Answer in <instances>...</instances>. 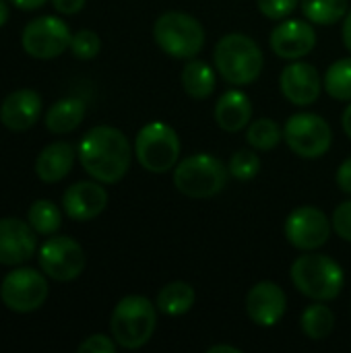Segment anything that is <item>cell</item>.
Returning a JSON list of instances; mask_svg holds the SVG:
<instances>
[{"label":"cell","mask_w":351,"mask_h":353,"mask_svg":"<svg viewBox=\"0 0 351 353\" xmlns=\"http://www.w3.org/2000/svg\"><path fill=\"white\" fill-rule=\"evenodd\" d=\"M74 165V147L70 143L58 141L48 145L35 161V174L41 182L54 184L70 174Z\"/></svg>","instance_id":"obj_20"},{"label":"cell","mask_w":351,"mask_h":353,"mask_svg":"<svg viewBox=\"0 0 351 353\" xmlns=\"http://www.w3.org/2000/svg\"><path fill=\"white\" fill-rule=\"evenodd\" d=\"M252 101L246 93L238 89L225 91L215 103V122L225 132H238L250 124Z\"/></svg>","instance_id":"obj_19"},{"label":"cell","mask_w":351,"mask_h":353,"mask_svg":"<svg viewBox=\"0 0 351 353\" xmlns=\"http://www.w3.org/2000/svg\"><path fill=\"white\" fill-rule=\"evenodd\" d=\"M331 230L333 223L329 221V217L321 209L308 205L294 209L283 225V234L288 242L304 252H312L325 246L331 236Z\"/></svg>","instance_id":"obj_12"},{"label":"cell","mask_w":351,"mask_h":353,"mask_svg":"<svg viewBox=\"0 0 351 353\" xmlns=\"http://www.w3.org/2000/svg\"><path fill=\"white\" fill-rule=\"evenodd\" d=\"M39 267L54 281H72L85 269L83 246L68 236H52L39 248Z\"/></svg>","instance_id":"obj_11"},{"label":"cell","mask_w":351,"mask_h":353,"mask_svg":"<svg viewBox=\"0 0 351 353\" xmlns=\"http://www.w3.org/2000/svg\"><path fill=\"white\" fill-rule=\"evenodd\" d=\"M302 12L310 23L333 25L348 14V0H300Z\"/></svg>","instance_id":"obj_26"},{"label":"cell","mask_w":351,"mask_h":353,"mask_svg":"<svg viewBox=\"0 0 351 353\" xmlns=\"http://www.w3.org/2000/svg\"><path fill=\"white\" fill-rule=\"evenodd\" d=\"M228 176L230 170L223 165V161L209 153H197L176 163L174 186L184 196L211 199L225 188Z\"/></svg>","instance_id":"obj_5"},{"label":"cell","mask_w":351,"mask_h":353,"mask_svg":"<svg viewBox=\"0 0 351 353\" xmlns=\"http://www.w3.org/2000/svg\"><path fill=\"white\" fill-rule=\"evenodd\" d=\"M52 4L62 14H77L85 6V0H52Z\"/></svg>","instance_id":"obj_35"},{"label":"cell","mask_w":351,"mask_h":353,"mask_svg":"<svg viewBox=\"0 0 351 353\" xmlns=\"http://www.w3.org/2000/svg\"><path fill=\"white\" fill-rule=\"evenodd\" d=\"M325 89L333 99L351 101V58H341L327 68Z\"/></svg>","instance_id":"obj_28"},{"label":"cell","mask_w":351,"mask_h":353,"mask_svg":"<svg viewBox=\"0 0 351 353\" xmlns=\"http://www.w3.org/2000/svg\"><path fill=\"white\" fill-rule=\"evenodd\" d=\"M182 87L194 99H205L215 91V70L205 60H194L182 68Z\"/></svg>","instance_id":"obj_23"},{"label":"cell","mask_w":351,"mask_h":353,"mask_svg":"<svg viewBox=\"0 0 351 353\" xmlns=\"http://www.w3.org/2000/svg\"><path fill=\"white\" fill-rule=\"evenodd\" d=\"M283 139L296 155L304 159H319L331 149L333 130L323 116L312 112H300L285 122Z\"/></svg>","instance_id":"obj_8"},{"label":"cell","mask_w":351,"mask_h":353,"mask_svg":"<svg viewBox=\"0 0 351 353\" xmlns=\"http://www.w3.org/2000/svg\"><path fill=\"white\" fill-rule=\"evenodd\" d=\"M341 124H343V130H345V134L351 139V103L345 108V112H343V118H341Z\"/></svg>","instance_id":"obj_38"},{"label":"cell","mask_w":351,"mask_h":353,"mask_svg":"<svg viewBox=\"0 0 351 353\" xmlns=\"http://www.w3.org/2000/svg\"><path fill=\"white\" fill-rule=\"evenodd\" d=\"M230 174L242 182L246 180H252L259 172H261V157L254 153V151H248V149H240L232 155L230 159V165H228Z\"/></svg>","instance_id":"obj_29"},{"label":"cell","mask_w":351,"mask_h":353,"mask_svg":"<svg viewBox=\"0 0 351 353\" xmlns=\"http://www.w3.org/2000/svg\"><path fill=\"white\" fill-rule=\"evenodd\" d=\"M281 139H283V130L271 118H261L252 122L246 130V141L257 151H271L281 143Z\"/></svg>","instance_id":"obj_27"},{"label":"cell","mask_w":351,"mask_h":353,"mask_svg":"<svg viewBox=\"0 0 351 353\" xmlns=\"http://www.w3.org/2000/svg\"><path fill=\"white\" fill-rule=\"evenodd\" d=\"M207 353H240V350L234 345H213L207 350Z\"/></svg>","instance_id":"obj_39"},{"label":"cell","mask_w":351,"mask_h":353,"mask_svg":"<svg viewBox=\"0 0 351 353\" xmlns=\"http://www.w3.org/2000/svg\"><path fill=\"white\" fill-rule=\"evenodd\" d=\"M259 2V10L269 17V19H285L288 14H292L298 6L300 0H257Z\"/></svg>","instance_id":"obj_31"},{"label":"cell","mask_w":351,"mask_h":353,"mask_svg":"<svg viewBox=\"0 0 351 353\" xmlns=\"http://www.w3.org/2000/svg\"><path fill=\"white\" fill-rule=\"evenodd\" d=\"M83 170L101 184L120 182L132 161V147L126 134L114 126H93L79 143Z\"/></svg>","instance_id":"obj_1"},{"label":"cell","mask_w":351,"mask_h":353,"mask_svg":"<svg viewBox=\"0 0 351 353\" xmlns=\"http://www.w3.org/2000/svg\"><path fill=\"white\" fill-rule=\"evenodd\" d=\"M27 223L35 230V234L54 236L60 230V225H62V215H60V209L52 201L39 199V201H35L29 207Z\"/></svg>","instance_id":"obj_25"},{"label":"cell","mask_w":351,"mask_h":353,"mask_svg":"<svg viewBox=\"0 0 351 353\" xmlns=\"http://www.w3.org/2000/svg\"><path fill=\"white\" fill-rule=\"evenodd\" d=\"M341 35H343V46L348 48L351 52V10L345 14V21H343V31H341Z\"/></svg>","instance_id":"obj_37"},{"label":"cell","mask_w":351,"mask_h":353,"mask_svg":"<svg viewBox=\"0 0 351 353\" xmlns=\"http://www.w3.org/2000/svg\"><path fill=\"white\" fill-rule=\"evenodd\" d=\"M317 46V31L312 23L290 19L271 31V50L283 60H300Z\"/></svg>","instance_id":"obj_13"},{"label":"cell","mask_w":351,"mask_h":353,"mask_svg":"<svg viewBox=\"0 0 351 353\" xmlns=\"http://www.w3.org/2000/svg\"><path fill=\"white\" fill-rule=\"evenodd\" d=\"M99 50H101V39L91 29H81L70 39V52L79 60H91L99 54Z\"/></svg>","instance_id":"obj_30"},{"label":"cell","mask_w":351,"mask_h":353,"mask_svg":"<svg viewBox=\"0 0 351 353\" xmlns=\"http://www.w3.org/2000/svg\"><path fill=\"white\" fill-rule=\"evenodd\" d=\"M290 277L294 288L314 302L335 300L345 285V273L341 265L327 254L298 256L292 265Z\"/></svg>","instance_id":"obj_2"},{"label":"cell","mask_w":351,"mask_h":353,"mask_svg":"<svg viewBox=\"0 0 351 353\" xmlns=\"http://www.w3.org/2000/svg\"><path fill=\"white\" fill-rule=\"evenodd\" d=\"M300 327L308 339H327L335 329V314L327 304H310L300 319Z\"/></svg>","instance_id":"obj_24"},{"label":"cell","mask_w":351,"mask_h":353,"mask_svg":"<svg viewBox=\"0 0 351 353\" xmlns=\"http://www.w3.org/2000/svg\"><path fill=\"white\" fill-rule=\"evenodd\" d=\"M194 298H197V294L190 283L172 281L161 288L155 304H157V310L166 316H182L192 308Z\"/></svg>","instance_id":"obj_22"},{"label":"cell","mask_w":351,"mask_h":353,"mask_svg":"<svg viewBox=\"0 0 351 353\" xmlns=\"http://www.w3.org/2000/svg\"><path fill=\"white\" fill-rule=\"evenodd\" d=\"M217 72L232 85H250L263 72V50L259 43L244 33L223 35L213 54Z\"/></svg>","instance_id":"obj_3"},{"label":"cell","mask_w":351,"mask_h":353,"mask_svg":"<svg viewBox=\"0 0 351 353\" xmlns=\"http://www.w3.org/2000/svg\"><path fill=\"white\" fill-rule=\"evenodd\" d=\"M41 116V95L33 89H17L8 93L0 105V122L14 132L31 128Z\"/></svg>","instance_id":"obj_18"},{"label":"cell","mask_w":351,"mask_h":353,"mask_svg":"<svg viewBox=\"0 0 351 353\" xmlns=\"http://www.w3.org/2000/svg\"><path fill=\"white\" fill-rule=\"evenodd\" d=\"M85 118V101L79 97H66L50 105L46 112V128L54 134L72 132Z\"/></svg>","instance_id":"obj_21"},{"label":"cell","mask_w":351,"mask_h":353,"mask_svg":"<svg viewBox=\"0 0 351 353\" xmlns=\"http://www.w3.org/2000/svg\"><path fill=\"white\" fill-rule=\"evenodd\" d=\"M106 205L108 192L97 182H77L62 196V209L72 221H91L103 213Z\"/></svg>","instance_id":"obj_17"},{"label":"cell","mask_w":351,"mask_h":353,"mask_svg":"<svg viewBox=\"0 0 351 353\" xmlns=\"http://www.w3.org/2000/svg\"><path fill=\"white\" fill-rule=\"evenodd\" d=\"M285 292L273 281H261L246 296V312L259 327H275L285 314Z\"/></svg>","instance_id":"obj_15"},{"label":"cell","mask_w":351,"mask_h":353,"mask_svg":"<svg viewBox=\"0 0 351 353\" xmlns=\"http://www.w3.org/2000/svg\"><path fill=\"white\" fill-rule=\"evenodd\" d=\"M72 33L68 25L52 14L33 19L25 25L21 33V46L23 50L37 60H52L60 56L64 50L70 48Z\"/></svg>","instance_id":"obj_9"},{"label":"cell","mask_w":351,"mask_h":353,"mask_svg":"<svg viewBox=\"0 0 351 353\" xmlns=\"http://www.w3.org/2000/svg\"><path fill=\"white\" fill-rule=\"evenodd\" d=\"M157 327V312L145 296L122 298L110 319L114 341L124 350H141L147 345Z\"/></svg>","instance_id":"obj_4"},{"label":"cell","mask_w":351,"mask_h":353,"mask_svg":"<svg viewBox=\"0 0 351 353\" xmlns=\"http://www.w3.org/2000/svg\"><path fill=\"white\" fill-rule=\"evenodd\" d=\"M48 298V281L35 269H14L10 271L0 285L2 304L19 314L33 312L43 306Z\"/></svg>","instance_id":"obj_10"},{"label":"cell","mask_w":351,"mask_h":353,"mask_svg":"<svg viewBox=\"0 0 351 353\" xmlns=\"http://www.w3.org/2000/svg\"><path fill=\"white\" fill-rule=\"evenodd\" d=\"M157 46L172 58L190 60L205 46V29L192 14L170 10L163 12L153 25Z\"/></svg>","instance_id":"obj_6"},{"label":"cell","mask_w":351,"mask_h":353,"mask_svg":"<svg viewBox=\"0 0 351 353\" xmlns=\"http://www.w3.org/2000/svg\"><path fill=\"white\" fill-rule=\"evenodd\" d=\"M337 186L345 192V194H351V157L345 159L339 170H337Z\"/></svg>","instance_id":"obj_34"},{"label":"cell","mask_w":351,"mask_h":353,"mask_svg":"<svg viewBox=\"0 0 351 353\" xmlns=\"http://www.w3.org/2000/svg\"><path fill=\"white\" fill-rule=\"evenodd\" d=\"M37 250L35 230L21 219H0V265L27 263Z\"/></svg>","instance_id":"obj_14"},{"label":"cell","mask_w":351,"mask_h":353,"mask_svg":"<svg viewBox=\"0 0 351 353\" xmlns=\"http://www.w3.org/2000/svg\"><path fill=\"white\" fill-rule=\"evenodd\" d=\"M8 2L12 6L21 8V10H35V8H39V6L46 4V0H8Z\"/></svg>","instance_id":"obj_36"},{"label":"cell","mask_w":351,"mask_h":353,"mask_svg":"<svg viewBox=\"0 0 351 353\" xmlns=\"http://www.w3.org/2000/svg\"><path fill=\"white\" fill-rule=\"evenodd\" d=\"M134 155L147 172L166 174L178 163L180 139L166 122H149L134 139Z\"/></svg>","instance_id":"obj_7"},{"label":"cell","mask_w":351,"mask_h":353,"mask_svg":"<svg viewBox=\"0 0 351 353\" xmlns=\"http://www.w3.org/2000/svg\"><path fill=\"white\" fill-rule=\"evenodd\" d=\"M333 230L341 240L351 242V201L341 203L335 209V213H333Z\"/></svg>","instance_id":"obj_32"},{"label":"cell","mask_w":351,"mask_h":353,"mask_svg":"<svg viewBox=\"0 0 351 353\" xmlns=\"http://www.w3.org/2000/svg\"><path fill=\"white\" fill-rule=\"evenodd\" d=\"M116 341H112L106 335H91L79 345V353H114L116 352Z\"/></svg>","instance_id":"obj_33"},{"label":"cell","mask_w":351,"mask_h":353,"mask_svg":"<svg viewBox=\"0 0 351 353\" xmlns=\"http://www.w3.org/2000/svg\"><path fill=\"white\" fill-rule=\"evenodd\" d=\"M8 14H10L8 12V4L4 0H0V27L8 21Z\"/></svg>","instance_id":"obj_40"},{"label":"cell","mask_w":351,"mask_h":353,"mask_svg":"<svg viewBox=\"0 0 351 353\" xmlns=\"http://www.w3.org/2000/svg\"><path fill=\"white\" fill-rule=\"evenodd\" d=\"M279 87L283 97L294 105H310L321 95L319 70L308 62H294L283 68Z\"/></svg>","instance_id":"obj_16"}]
</instances>
